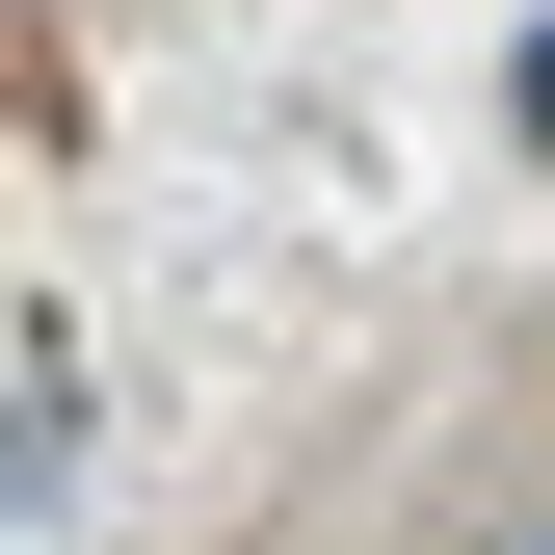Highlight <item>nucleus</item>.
Masks as SVG:
<instances>
[{
  "label": "nucleus",
  "mask_w": 555,
  "mask_h": 555,
  "mask_svg": "<svg viewBox=\"0 0 555 555\" xmlns=\"http://www.w3.org/2000/svg\"><path fill=\"white\" fill-rule=\"evenodd\" d=\"M503 106H529V159H555V27H529V80H503Z\"/></svg>",
  "instance_id": "f257e3e1"
}]
</instances>
